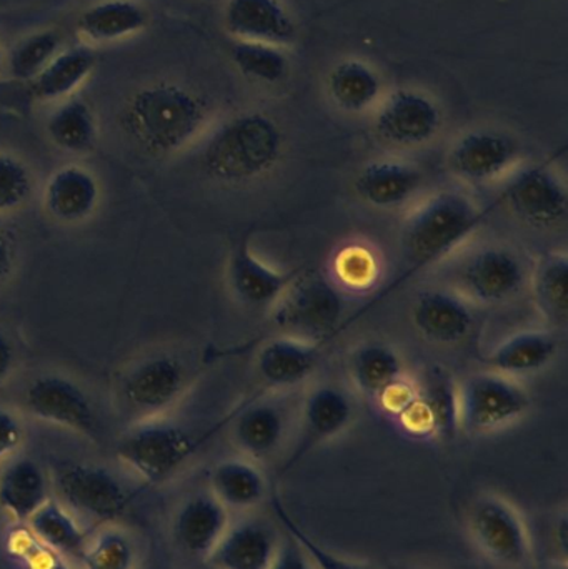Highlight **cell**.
<instances>
[{"label": "cell", "mask_w": 568, "mask_h": 569, "mask_svg": "<svg viewBox=\"0 0 568 569\" xmlns=\"http://www.w3.org/2000/svg\"><path fill=\"white\" fill-rule=\"evenodd\" d=\"M350 377L360 393L379 401L390 388L403 380L399 351L382 341H367L350 357Z\"/></svg>", "instance_id": "30"}, {"label": "cell", "mask_w": 568, "mask_h": 569, "mask_svg": "<svg viewBox=\"0 0 568 569\" xmlns=\"http://www.w3.org/2000/svg\"><path fill=\"white\" fill-rule=\"evenodd\" d=\"M467 528L477 550L494 563L522 569L532 561L529 525L506 498L494 493L477 498L467 515Z\"/></svg>", "instance_id": "7"}, {"label": "cell", "mask_w": 568, "mask_h": 569, "mask_svg": "<svg viewBox=\"0 0 568 569\" xmlns=\"http://www.w3.org/2000/svg\"><path fill=\"white\" fill-rule=\"evenodd\" d=\"M559 353V338L550 330H522L500 341L487 363L492 371L519 378L537 373L552 363Z\"/></svg>", "instance_id": "25"}, {"label": "cell", "mask_w": 568, "mask_h": 569, "mask_svg": "<svg viewBox=\"0 0 568 569\" xmlns=\"http://www.w3.org/2000/svg\"><path fill=\"white\" fill-rule=\"evenodd\" d=\"M27 411L36 420L62 428L90 441L100 440L96 408L86 391L62 375H42L27 388Z\"/></svg>", "instance_id": "10"}, {"label": "cell", "mask_w": 568, "mask_h": 569, "mask_svg": "<svg viewBox=\"0 0 568 569\" xmlns=\"http://www.w3.org/2000/svg\"><path fill=\"white\" fill-rule=\"evenodd\" d=\"M286 437V417L272 403L250 401L239 408L233 421V440L249 460H266L276 453Z\"/></svg>", "instance_id": "28"}, {"label": "cell", "mask_w": 568, "mask_h": 569, "mask_svg": "<svg viewBox=\"0 0 568 569\" xmlns=\"http://www.w3.org/2000/svg\"><path fill=\"white\" fill-rule=\"evenodd\" d=\"M522 149L509 133L476 129L462 133L447 152V169L472 186L496 182L519 167Z\"/></svg>", "instance_id": "11"}, {"label": "cell", "mask_w": 568, "mask_h": 569, "mask_svg": "<svg viewBox=\"0 0 568 569\" xmlns=\"http://www.w3.org/2000/svg\"><path fill=\"white\" fill-rule=\"evenodd\" d=\"M550 543L554 548V557L549 560L568 561V520L567 513L557 517L550 528Z\"/></svg>", "instance_id": "45"}, {"label": "cell", "mask_w": 568, "mask_h": 569, "mask_svg": "<svg viewBox=\"0 0 568 569\" xmlns=\"http://www.w3.org/2000/svg\"><path fill=\"white\" fill-rule=\"evenodd\" d=\"M496 200L537 229H554L567 219V186L549 160L517 167Z\"/></svg>", "instance_id": "9"}, {"label": "cell", "mask_w": 568, "mask_h": 569, "mask_svg": "<svg viewBox=\"0 0 568 569\" xmlns=\"http://www.w3.org/2000/svg\"><path fill=\"white\" fill-rule=\"evenodd\" d=\"M270 503H272L273 513H276L277 521L283 533L290 535L300 547L306 551L307 557L312 561L316 569H376L370 567L366 561L353 560V558L343 557V555L336 553L329 548L320 545L316 538L310 537L299 521L289 513L286 505L280 500L279 495L272 491L270 495Z\"/></svg>", "instance_id": "38"}, {"label": "cell", "mask_w": 568, "mask_h": 569, "mask_svg": "<svg viewBox=\"0 0 568 569\" xmlns=\"http://www.w3.org/2000/svg\"><path fill=\"white\" fill-rule=\"evenodd\" d=\"M382 569H420V568L409 567V565H402V563H386V565H383Z\"/></svg>", "instance_id": "48"}, {"label": "cell", "mask_w": 568, "mask_h": 569, "mask_svg": "<svg viewBox=\"0 0 568 569\" xmlns=\"http://www.w3.org/2000/svg\"><path fill=\"white\" fill-rule=\"evenodd\" d=\"M529 280L522 259L507 247L490 246L476 250L464 260L457 273L460 295L482 305L512 300Z\"/></svg>", "instance_id": "13"}, {"label": "cell", "mask_w": 568, "mask_h": 569, "mask_svg": "<svg viewBox=\"0 0 568 569\" xmlns=\"http://www.w3.org/2000/svg\"><path fill=\"white\" fill-rule=\"evenodd\" d=\"M299 273L300 270L273 269L252 252L247 240L233 247L227 263V279L233 295L252 308H272Z\"/></svg>", "instance_id": "18"}, {"label": "cell", "mask_w": 568, "mask_h": 569, "mask_svg": "<svg viewBox=\"0 0 568 569\" xmlns=\"http://www.w3.org/2000/svg\"><path fill=\"white\" fill-rule=\"evenodd\" d=\"M26 525L47 548L60 558L79 560L90 538L86 528L73 517L72 511L53 498L42 505Z\"/></svg>", "instance_id": "34"}, {"label": "cell", "mask_w": 568, "mask_h": 569, "mask_svg": "<svg viewBox=\"0 0 568 569\" xmlns=\"http://www.w3.org/2000/svg\"><path fill=\"white\" fill-rule=\"evenodd\" d=\"M280 540L269 523L243 520L230 523L212 553L207 557L210 569H270L279 553Z\"/></svg>", "instance_id": "20"}, {"label": "cell", "mask_w": 568, "mask_h": 569, "mask_svg": "<svg viewBox=\"0 0 568 569\" xmlns=\"http://www.w3.org/2000/svg\"><path fill=\"white\" fill-rule=\"evenodd\" d=\"M282 153V132L270 117L259 112L240 113L207 139L200 153V167L213 182L246 186L272 173Z\"/></svg>", "instance_id": "3"}, {"label": "cell", "mask_w": 568, "mask_h": 569, "mask_svg": "<svg viewBox=\"0 0 568 569\" xmlns=\"http://www.w3.org/2000/svg\"><path fill=\"white\" fill-rule=\"evenodd\" d=\"M353 417L356 408L342 388L333 385L313 388L303 401L299 441L280 471L289 473L313 448L342 435L352 425Z\"/></svg>", "instance_id": "15"}, {"label": "cell", "mask_w": 568, "mask_h": 569, "mask_svg": "<svg viewBox=\"0 0 568 569\" xmlns=\"http://www.w3.org/2000/svg\"><path fill=\"white\" fill-rule=\"evenodd\" d=\"M206 437L162 418H146L120 438L116 455L147 487L170 480L202 447Z\"/></svg>", "instance_id": "4"}, {"label": "cell", "mask_w": 568, "mask_h": 569, "mask_svg": "<svg viewBox=\"0 0 568 569\" xmlns=\"http://www.w3.org/2000/svg\"><path fill=\"white\" fill-rule=\"evenodd\" d=\"M412 321L426 340L456 345L472 331L476 317L467 298L444 288L420 291L412 305Z\"/></svg>", "instance_id": "17"}, {"label": "cell", "mask_w": 568, "mask_h": 569, "mask_svg": "<svg viewBox=\"0 0 568 569\" xmlns=\"http://www.w3.org/2000/svg\"><path fill=\"white\" fill-rule=\"evenodd\" d=\"M442 110L419 90L400 89L380 100L373 119L377 137L397 149L427 146L442 129Z\"/></svg>", "instance_id": "12"}, {"label": "cell", "mask_w": 568, "mask_h": 569, "mask_svg": "<svg viewBox=\"0 0 568 569\" xmlns=\"http://www.w3.org/2000/svg\"><path fill=\"white\" fill-rule=\"evenodd\" d=\"M537 569H568V561L546 560Z\"/></svg>", "instance_id": "47"}, {"label": "cell", "mask_w": 568, "mask_h": 569, "mask_svg": "<svg viewBox=\"0 0 568 569\" xmlns=\"http://www.w3.org/2000/svg\"><path fill=\"white\" fill-rule=\"evenodd\" d=\"M53 569H70V568L67 567L66 561H60V563L57 565V567Z\"/></svg>", "instance_id": "49"}, {"label": "cell", "mask_w": 568, "mask_h": 569, "mask_svg": "<svg viewBox=\"0 0 568 569\" xmlns=\"http://www.w3.org/2000/svg\"><path fill=\"white\" fill-rule=\"evenodd\" d=\"M499 207L497 200L492 206L482 207L470 199L469 196L456 190H440L427 197L420 206L410 213L406 220L402 233L403 257H406V272L393 280L389 287L380 290L373 300L363 305L357 313L347 318L340 325L339 333L350 327L353 321L366 315L373 305L389 297L393 290L423 270L447 259L454 250L464 246L467 239L474 236L486 222L487 217Z\"/></svg>", "instance_id": "1"}, {"label": "cell", "mask_w": 568, "mask_h": 569, "mask_svg": "<svg viewBox=\"0 0 568 569\" xmlns=\"http://www.w3.org/2000/svg\"><path fill=\"white\" fill-rule=\"evenodd\" d=\"M330 99L343 112L363 113L382 100V80L372 66L362 60H342L327 80Z\"/></svg>", "instance_id": "32"}, {"label": "cell", "mask_w": 568, "mask_h": 569, "mask_svg": "<svg viewBox=\"0 0 568 569\" xmlns=\"http://www.w3.org/2000/svg\"><path fill=\"white\" fill-rule=\"evenodd\" d=\"M32 189V173L26 162L13 153L0 152V213L23 207Z\"/></svg>", "instance_id": "41"}, {"label": "cell", "mask_w": 568, "mask_h": 569, "mask_svg": "<svg viewBox=\"0 0 568 569\" xmlns=\"http://www.w3.org/2000/svg\"><path fill=\"white\" fill-rule=\"evenodd\" d=\"M333 273L343 287L367 290L380 276V260L372 247L349 243L333 257Z\"/></svg>", "instance_id": "40"}, {"label": "cell", "mask_w": 568, "mask_h": 569, "mask_svg": "<svg viewBox=\"0 0 568 569\" xmlns=\"http://www.w3.org/2000/svg\"><path fill=\"white\" fill-rule=\"evenodd\" d=\"M62 50V39L56 30H37L20 39L7 57V70L13 80L32 82L50 60Z\"/></svg>", "instance_id": "37"}, {"label": "cell", "mask_w": 568, "mask_h": 569, "mask_svg": "<svg viewBox=\"0 0 568 569\" xmlns=\"http://www.w3.org/2000/svg\"><path fill=\"white\" fill-rule=\"evenodd\" d=\"M153 569H162V568H153Z\"/></svg>", "instance_id": "50"}, {"label": "cell", "mask_w": 568, "mask_h": 569, "mask_svg": "<svg viewBox=\"0 0 568 569\" xmlns=\"http://www.w3.org/2000/svg\"><path fill=\"white\" fill-rule=\"evenodd\" d=\"M17 263V249L13 237L0 227V290L9 283Z\"/></svg>", "instance_id": "44"}, {"label": "cell", "mask_w": 568, "mask_h": 569, "mask_svg": "<svg viewBox=\"0 0 568 569\" xmlns=\"http://www.w3.org/2000/svg\"><path fill=\"white\" fill-rule=\"evenodd\" d=\"M16 365V348L6 331L0 330V381L12 373Z\"/></svg>", "instance_id": "46"}, {"label": "cell", "mask_w": 568, "mask_h": 569, "mask_svg": "<svg viewBox=\"0 0 568 569\" xmlns=\"http://www.w3.org/2000/svg\"><path fill=\"white\" fill-rule=\"evenodd\" d=\"M60 503L99 525H112L129 511L133 497L122 481L99 465L66 461L53 470Z\"/></svg>", "instance_id": "8"}, {"label": "cell", "mask_w": 568, "mask_h": 569, "mask_svg": "<svg viewBox=\"0 0 568 569\" xmlns=\"http://www.w3.org/2000/svg\"><path fill=\"white\" fill-rule=\"evenodd\" d=\"M423 173L413 163L399 159H376L357 172V196L376 209H399L422 189Z\"/></svg>", "instance_id": "21"}, {"label": "cell", "mask_w": 568, "mask_h": 569, "mask_svg": "<svg viewBox=\"0 0 568 569\" xmlns=\"http://www.w3.org/2000/svg\"><path fill=\"white\" fill-rule=\"evenodd\" d=\"M79 560L83 569H136V547L120 531H100L89 538Z\"/></svg>", "instance_id": "39"}, {"label": "cell", "mask_w": 568, "mask_h": 569, "mask_svg": "<svg viewBox=\"0 0 568 569\" xmlns=\"http://www.w3.org/2000/svg\"><path fill=\"white\" fill-rule=\"evenodd\" d=\"M23 427L12 411L0 408V470L22 447Z\"/></svg>", "instance_id": "42"}, {"label": "cell", "mask_w": 568, "mask_h": 569, "mask_svg": "<svg viewBox=\"0 0 568 569\" xmlns=\"http://www.w3.org/2000/svg\"><path fill=\"white\" fill-rule=\"evenodd\" d=\"M223 26L233 40L292 46L297 23L282 0H227L223 7Z\"/></svg>", "instance_id": "16"}, {"label": "cell", "mask_w": 568, "mask_h": 569, "mask_svg": "<svg viewBox=\"0 0 568 569\" xmlns=\"http://www.w3.org/2000/svg\"><path fill=\"white\" fill-rule=\"evenodd\" d=\"M42 202L57 222H83L99 207V180L89 169L77 163L60 167L47 180Z\"/></svg>", "instance_id": "23"}, {"label": "cell", "mask_w": 568, "mask_h": 569, "mask_svg": "<svg viewBox=\"0 0 568 569\" xmlns=\"http://www.w3.org/2000/svg\"><path fill=\"white\" fill-rule=\"evenodd\" d=\"M532 408V397L517 378L480 371L459 385L460 431L494 433L522 420Z\"/></svg>", "instance_id": "6"}, {"label": "cell", "mask_w": 568, "mask_h": 569, "mask_svg": "<svg viewBox=\"0 0 568 569\" xmlns=\"http://www.w3.org/2000/svg\"><path fill=\"white\" fill-rule=\"evenodd\" d=\"M229 527V510L212 493H199L177 510L173 537L187 555L207 560Z\"/></svg>", "instance_id": "22"}, {"label": "cell", "mask_w": 568, "mask_h": 569, "mask_svg": "<svg viewBox=\"0 0 568 569\" xmlns=\"http://www.w3.org/2000/svg\"><path fill=\"white\" fill-rule=\"evenodd\" d=\"M326 345L293 335H279L266 341L257 353L260 380L269 388H292L306 381L322 358Z\"/></svg>", "instance_id": "19"}, {"label": "cell", "mask_w": 568, "mask_h": 569, "mask_svg": "<svg viewBox=\"0 0 568 569\" xmlns=\"http://www.w3.org/2000/svg\"><path fill=\"white\" fill-rule=\"evenodd\" d=\"M209 483L210 493L229 511L252 510L267 497L266 477L249 458L220 461L210 471Z\"/></svg>", "instance_id": "29"}, {"label": "cell", "mask_w": 568, "mask_h": 569, "mask_svg": "<svg viewBox=\"0 0 568 569\" xmlns=\"http://www.w3.org/2000/svg\"><path fill=\"white\" fill-rule=\"evenodd\" d=\"M96 66V53L89 47L62 49L29 83L30 96L43 103L70 99L89 80Z\"/></svg>", "instance_id": "27"}, {"label": "cell", "mask_w": 568, "mask_h": 569, "mask_svg": "<svg viewBox=\"0 0 568 569\" xmlns=\"http://www.w3.org/2000/svg\"><path fill=\"white\" fill-rule=\"evenodd\" d=\"M50 142L66 153L83 156L96 147L99 123L86 100L70 97L50 113L46 123Z\"/></svg>", "instance_id": "33"}, {"label": "cell", "mask_w": 568, "mask_h": 569, "mask_svg": "<svg viewBox=\"0 0 568 569\" xmlns=\"http://www.w3.org/2000/svg\"><path fill=\"white\" fill-rule=\"evenodd\" d=\"M50 500L49 480L30 458L7 461L0 470V510L16 523H27Z\"/></svg>", "instance_id": "26"}, {"label": "cell", "mask_w": 568, "mask_h": 569, "mask_svg": "<svg viewBox=\"0 0 568 569\" xmlns=\"http://www.w3.org/2000/svg\"><path fill=\"white\" fill-rule=\"evenodd\" d=\"M534 303L552 327H566L568 320V256L546 252L534 263L529 276Z\"/></svg>", "instance_id": "31"}, {"label": "cell", "mask_w": 568, "mask_h": 569, "mask_svg": "<svg viewBox=\"0 0 568 569\" xmlns=\"http://www.w3.org/2000/svg\"><path fill=\"white\" fill-rule=\"evenodd\" d=\"M346 301L339 288L322 273L300 270L272 307L273 327L286 335L327 345L339 335Z\"/></svg>", "instance_id": "5"}, {"label": "cell", "mask_w": 568, "mask_h": 569, "mask_svg": "<svg viewBox=\"0 0 568 569\" xmlns=\"http://www.w3.org/2000/svg\"><path fill=\"white\" fill-rule=\"evenodd\" d=\"M230 57L239 72L253 82L276 86L289 76V59L280 47L233 40Z\"/></svg>", "instance_id": "36"}, {"label": "cell", "mask_w": 568, "mask_h": 569, "mask_svg": "<svg viewBox=\"0 0 568 569\" xmlns=\"http://www.w3.org/2000/svg\"><path fill=\"white\" fill-rule=\"evenodd\" d=\"M186 383L187 368L179 358L153 355L127 371L120 390L133 411L146 418H157L179 400Z\"/></svg>", "instance_id": "14"}, {"label": "cell", "mask_w": 568, "mask_h": 569, "mask_svg": "<svg viewBox=\"0 0 568 569\" xmlns=\"http://www.w3.org/2000/svg\"><path fill=\"white\" fill-rule=\"evenodd\" d=\"M270 569H316L312 561L307 557L303 548L293 540L290 535L286 533L280 543L279 553H277L276 561H273Z\"/></svg>", "instance_id": "43"}, {"label": "cell", "mask_w": 568, "mask_h": 569, "mask_svg": "<svg viewBox=\"0 0 568 569\" xmlns=\"http://www.w3.org/2000/svg\"><path fill=\"white\" fill-rule=\"evenodd\" d=\"M434 423V438L450 441L459 435V385L442 367H432L419 388Z\"/></svg>", "instance_id": "35"}, {"label": "cell", "mask_w": 568, "mask_h": 569, "mask_svg": "<svg viewBox=\"0 0 568 569\" xmlns=\"http://www.w3.org/2000/svg\"><path fill=\"white\" fill-rule=\"evenodd\" d=\"M147 10L137 0H99L80 12L77 33L96 46L120 42L147 27Z\"/></svg>", "instance_id": "24"}, {"label": "cell", "mask_w": 568, "mask_h": 569, "mask_svg": "<svg viewBox=\"0 0 568 569\" xmlns=\"http://www.w3.org/2000/svg\"><path fill=\"white\" fill-rule=\"evenodd\" d=\"M209 120L199 93L172 82L152 83L133 93L120 113V127L133 146L152 157L182 152Z\"/></svg>", "instance_id": "2"}]
</instances>
